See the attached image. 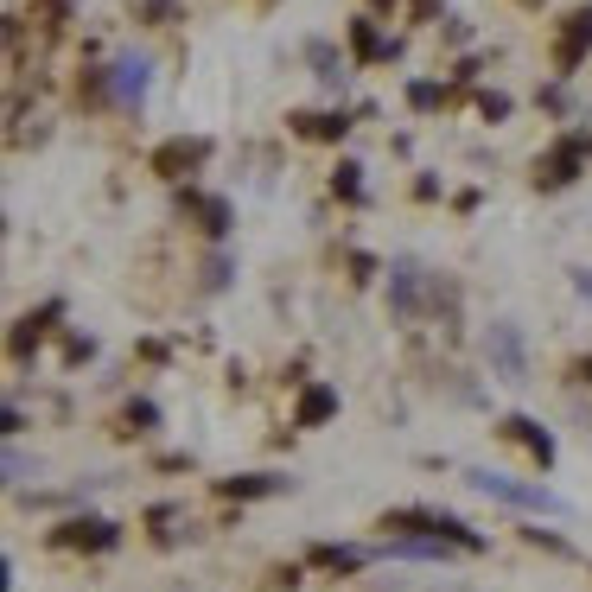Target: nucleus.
Listing matches in <instances>:
<instances>
[{
	"instance_id": "obj_1",
	"label": "nucleus",
	"mask_w": 592,
	"mask_h": 592,
	"mask_svg": "<svg viewBox=\"0 0 592 592\" xmlns=\"http://www.w3.org/2000/svg\"><path fill=\"white\" fill-rule=\"evenodd\" d=\"M472 491L503 497V503H516V510H561V497H548L542 484H516V478H503V472H472Z\"/></svg>"
},
{
	"instance_id": "obj_2",
	"label": "nucleus",
	"mask_w": 592,
	"mask_h": 592,
	"mask_svg": "<svg viewBox=\"0 0 592 592\" xmlns=\"http://www.w3.org/2000/svg\"><path fill=\"white\" fill-rule=\"evenodd\" d=\"M586 45H592V7L567 13V26H561V45H554V64H561V71H573Z\"/></svg>"
},
{
	"instance_id": "obj_3",
	"label": "nucleus",
	"mask_w": 592,
	"mask_h": 592,
	"mask_svg": "<svg viewBox=\"0 0 592 592\" xmlns=\"http://www.w3.org/2000/svg\"><path fill=\"white\" fill-rule=\"evenodd\" d=\"M204 153H211V147H204V141H166L160 153H153V172H166V179H185V172H191V166H198V160H204Z\"/></svg>"
},
{
	"instance_id": "obj_4",
	"label": "nucleus",
	"mask_w": 592,
	"mask_h": 592,
	"mask_svg": "<svg viewBox=\"0 0 592 592\" xmlns=\"http://www.w3.org/2000/svg\"><path fill=\"white\" fill-rule=\"evenodd\" d=\"M338 414V389H325V382H312V389L300 395V408H293V421L300 427H325Z\"/></svg>"
},
{
	"instance_id": "obj_5",
	"label": "nucleus",
	"mask_w": 592,
	"mask_h": 592,
	"mask_svg": "<svg viewBox=\"0 0 592 592\" xmlns=\"http://www.w3.org/2000/svg\"><path fill=\"white\" fill-rule=\"evenodd\" d=\"M58 548H115V522H64Z\"/></svg>"
},
{
	"instance_id": "obj_6",
	"label": "nucleus",
	"mask_w": 592,
	"mask_h": 592,
	"mask_svg": "<svg viewBox=\"0 0 592 592\" xmlns=\"http://www.w3.org/2000/svg\"><path fill=\"white\" fill-rule=\"evenodd\" d=\"M484 351L497 357V370L510 376V382H522V344H516V332H510V325H491V338H484Z\"/></svg>"
},
{
	"instance_id": "obj_7",
	"label": "nucleus",
	"mask_w": 592,
	"mask_h": 592,
	"mask_svg": "<svg viewBox=\"0 0 592 592\" xmlns=\"http://www.w3.org/2000/svg\"><path fill=\"white\" fill-rule=\"evenodd\" d=\"M580 153H586V134L561 141V147L548 153V172H542V179H548V185H567V179H573V166H580Z\"/></svg>"
},
{
	"instance_id": "obj_8",
	"label": "nucleus",
	"mask_w": 592,
	"mask_h": 592,
	"mask_svg": "<svg viewBox=\"0 0 592 592\" xmlns=\"http://www.w3.org/2000/svg\"><path fill=\"white\" fill-rule=\"evenodd\" d=\"M503 433H510V440H522V446H529V452H535L542 465L554 459V440H548V433L535 427V421H522V414H510V421H503Z\"/></svg>"
},
{
	"instance_id": "obj_9",
	"label": "nucleus",
	"mask_w": 592,
	"mask_h": 592,
	"mask_svg": "<svg viewBox=\"0 0 592 592\" xmlns=\"http://www.w3.org/2000/svg\"><path fill=\"white\" fill-rule=\"evenodd\" d=\"M312 561H319V567H332V573H357L363 561H370V548H338V542H319V548H312Z\"/></svg>"
},
{
	"instance_id": "obj_10",
	"label": "nucleus",
	"mask_w": 592,
	"mask_h": 592,
	"mask_svg": "<svg viewBox=\"0 0 592 592\" xmlns=\"http://www.w3.org/2000/svg\"><path fill=\"white\" fill-rule=\"evenodd\" d=\"M293 128L312 134V141H338V134L351 128V121H344V115H293Z\"/></svg>"
},
{
	"instance_id": "obj_11",
	"label": "nucleus",
	"mask_w": 592,
	"mask_h": 592,
	"mask_svg": "<svg viewBox=\"0 0 592 592\" xmlns=\"http://www.w3.org/2000/svg\"><path fill=\"white\" fill-rule=\"evenodd\" d=\"M45 319H58V306H45L39 319H20V332H13V357H26L32 344H39V332H45Z\"/></svg>"
},
{
	"instance_id": "obj_12",
	"label": "nucleus",
	"mask_w": 592,
	"mask_h": 592,
	"mask_svg": "<svg viewBox=\"0 0 592 592\" xmlns=\"http://www.w3.org/2000/svg\"><path fill=\"white\" fill-rule=\"evenodd\" d=\"M281 491V478H223V497H268Z\"/></svg>"
},
{
	"instance_id": "obj_13",
	"label": "nucleus",
	"mask_w": 592,
	"mask_h": 592,
	"mask_svg": "<svg viewBox=\"0 0 592 592\" xmlns=\"http://www.w3.org/2000/svg\"><path fill=\"white\" fill-rule=\"evenodd\" d=\"M115 90H121V96L134 102V96L147 90V64H141V58H128V64H121V77H115Z\"/></svg>"
},
{
	"instance_id": "obj_14",
	"label": "nucleus",
	"mask_w": 592,
	"mask_h": 592,
	"mask_svg": "<svg viewBox=\"0 0 592 592\" xmlns=\"http://www.w3.org/2000/svg\"><path fill=\"white\" fill-rule=\"evenodd\" d=\"M351 45H357V58H363V64L382 58V39H376V26H370V20H357V26H351Z\"/></svg>"
},
{
	"instance_id": "obj_15",
	"label": "nucleus",
	"mask_w": 592,
	"mask_h": 592,
	"mask_svg": "<svg viewBox=\"0 0 592 592\" xmlns=\"http://www.w3.org/2000/svg\"><path fill=\"white\" fill-rule=\"evenodd\" d=\"M414 287H421V268H414V261H395V300L414 306Z\"/></svg>"
},
{
	"instance_id": "obj_16",
	"label": "nucleus",
	"mask_w": 592,
	"mask_h": 592,
	"mask_svg": "<svg viewBox=\"0 0 592 592\" xmlns=\"http://www.w3.org/2000/svg\"><path fill=\"white\" fill-rule=\"evenodd\" d=\"M338 198H363V185H357V166H338V179H332Z\"/></svg>"
},
{
	"instance_id": "obj_17",
	"label": "nucleus",
	"mask_w": 592,
	"mask_h": 592,
	"mask_svg": "<svg viewBox=\"0 0 592 592\" xmlns=\"http://www.w3.org/2000/svg\"><path fill=\"white\" fill-rule=\"evenodd\" d=\"M408 102H414V109H433V102H440V90H433V83H414Z\"/></svg>"
},
{
	"instance_id": "obj_18",
	"label": "nucleus",
	"mask_w": 592,
	"mask_h": 592,
	"mask_svg": "<svg viewBox=\"0 0 592 592\" xmlns=\"http://www.w3.org/2000/svg\"><path fill=\"white\" fill-rule=\"evenodd\" d=\"M580 376H586V382H592V363H580Z\"/></svg>"
},
{
	"instance_id": "obj_19",
	"label": "nucleus",
	"mask_w": 592,
	"mask_h": 592,
	"mask_svg": "<svg viewBox=\"0 0 592 592\" xmlns=\"http://www.w3.org/2000/svg\"><path fill=\"white\" fill-rule=\"evenodd\" d=\"M370 7H395V0H370Z\"/></svg>"
}]
</instances>
